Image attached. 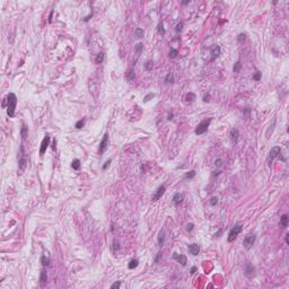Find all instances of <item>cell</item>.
<instances>
[{"label": "cell", "instance_id": "obj_16", "mask_svg": "<svg viewBox=\"0 0 289 289\" xmlns=\"http://www.w3.org/2000/svg\"><path fill=\"white\" fill-rule=\"evenodd\" d=\"M46 280H48V276H46V271H41V275H40V284L41 286H44L46 284Z\"/></svg>", "mask_w": 289, "mask_h": 289}, {"label": "cell", "instance_id": "obj_35", "mask_svg": "<svg viewBox=\"0 0 289 289\" xmlns=\"http://www.w3.org/2000/svg\"><path fill=\"white\" fill-rule=\"evenodd\" d=\"M177 53H179V51H177V50L173 49L172 51L169 52V55H168V57H169L171 59H174V58H176V57H177Z\"/></svg>", "mask_w": 289, "mask_h": 289}, {"label": "cell", "instance_id": "obj_14", "mask_svg": "<svg viewBox=\"0 0 289 289\" xmlns=\"http://www.w3.org/2000/svg\"><path fill=\"white\" fill-rule=\"evenodd\" d=\"M164 244H165V231L161 229L159 232V235H158V245L163 246Z\"/></svg>", "mask_w": 289, "mask_h": 289}, {"label": "cell", "instance_id": "obj_11", "mask_svg": "<svg viewBox=\"0 0 289 289\" xmlns=\"http://www.w3.org/2000/svg\"><path fill=\"white\" fill-rule=\"evenodd\" d=\"M173 259L176 260L177 262L180 263V264H182L183 266L186 265V262H188V260H186V256L184 255V254H176L174 253L173 254Z\"/></svg>", "mask_w": 289, "mask_h": 289}, {"label": "cell", "instance_id": "obj_4", "mask_svg": "<svg viewBox=\"0 0 289 289\" xmlns=\"http://www.w3.org/2000/svg\"><path fill=\"white\" fill-rule=\"evenodd\" d=\"M27 165V159L25 157V153H24V147L20 146V154H19V159H18V167H19V171L23 172L25 169V167Z\"/></svg>", "mask_w": 289, "mask_h": 289}, {"label": "cell", "instance_id": "obj_31", "mask_svg": "<svg viewBox=\"0 0 289 289\" xmlns=\"http://www.w3.org/2000/svg\"><path fill=\"white\" fill-rule=\"evenodd\" d=\"M153 68H154V62L153 61H148L147 63H145V69L147 71L153 70Z\"/></svg>", "mask_w": 289, "mask_h": 289}, {"label": "cell", "instance_id": "obj_23", "mask_svg": "<svg viewBox=\"0 0 289 289\" xmlns=\"http://www.w3.org/2000/svg\"><path fill=\"white\" fill-rule=\"evenodd\" d=\"M125 78L129 80V81H132V80L136 79V72L133 70H130L128 73L125 75Z\"/></svg>", "mask_w": 289, "mask_h": 289}, {"label": "cell", "instance_id": "obj_37", "mask_svg": "<svg viewBox=\"0 0 289 289\" xmlns=\"http://www.w3.org/2000/svg\"><path fill=\"white\" fill-rule=\"evenodd\" d=\"M250 114H251V108H245V110L243 111V115L245 119H248L250 117Z\"/></svg>", "mask_w": 289, "mask_h": 289}, {"label": "cell", "instance_id": "obj_9", "mask_svg": "<svg viewBox=\"0 0 289 289\" xmlns=\"http://www.w3.org/2000/svg\"><path fill=\"white\" fill-rule=\"evenodd\" d=\"M220 51H221V49H220V46H219V45H212V46H211V49H210L211 61H215L216 59L219 57Z\"/></svg>", "mask_w": 289, "mask_h": 289}, {"label": "cell", "instance_id": "obj_27", "mask_svg": "<svg viewBox=\"0 0 289 289\" xmlns=\"http://www.w3.org/2000/svg\"><path fill=\"white\" fill-rule=\"evenodd\" d=\"M104 58H105V54L103 53V52H101V53L97 54V57H96V59H95V62H96L97 64L102 63V62L104 61Z\"/></svg>", "mask_w": 289, "mask_h": 289}, {"label": "cell", "instance_id": "obj_34", "mask_svg": "<svg viewBox=\"0 0 289 289\" xmlns=\"http://www.w3.org/2000/svg\"><path fill=\"white\" fill-rule=\"evenodd\" d=\"M76 127L77 129H81V128H84V127H85V119H83V120H79L78 122L76 123Z\"/></svg>", "mask_w": 289, "mask_h": 289}, {"label": "cell", "instance_id": "obj_3", "mask_svg": "<svg viewBox=\"0 0 289 289\" xmlns=\"http://www.w3.org/2000/svg\"><path fill=\"white\" fill-rule=\"evenodd\" d=\"M210 122H211V119H207V120L201 121V122L198 124L197 128H195V135L200 136V135H202V133L206 132L208 130V128H209Z\"/></svg>", "mask_w": 289, "mask_h": 289}, {"label": "cell", "instance_id": "obj_50", "mask_svg": "<svg viewBox=\"0 0 289 289\" xmlns=\"http://www.w3.org/2000/svg\"><path fill=\"white\" fill-rule=\"evenodd\" d=\"M55 144H57V140H55V139H54V141H53V145H52V148H53L54 150H55V148H57V146H55Z\"/></svg>", "mask_w": 289, "mask_h": 289}, {"label": "cell", "instance_id": "obj_38", "mask_svg": "<svg viewBox=\"0 0 289 289\" xmlns=\"http://www.w3.org/2000/svg\"><path fill=\"white\" fill-rule=\"evenodd\" d=\"M183 29V21H180V23L176 25V28H175V32L176 33H180L181 31Z\"/></svg>", "mask_w": 289, "mask_h": 289}, {"label": "cell", "instance_id": "obj_6", "mask_svg": "<svg viewBox=\"0 0 289 289\" xmlns=\"http://www.w3.org/2000/svg\"><path fill=\"white\" fill-rule=\"evenodd\" d=\"M255 240H256V236L254 235V234H250V235H247L246 237L244 238V241H243V245H244V247L246 248V250H250V248L253 246V244L255 243Z\"/></svg>", "mask_w": 289, "mask_h": 289}, {"label": "cell", "instance_id": "obj_19", "mask_svg": "<svg viewBox=\"0 0 289 289\" xmlns=\"http://www.w3.org/2000/svg\"><path fill=\"white\" fill-rule=\"evenodd\" d=\"M80 166H81V163H80L79 159H73L72 161H71V167H72L75 171H78L80 168Z\"/></svg>", "mask_w": 289, "mask_h": 289}, {"label": "cell", "instance_id": "obj_5", "mask_svg": "<svg viewBox=\"0 0 289 289\" xmlns=\"http://www.w3.org/2000/svg\"><path fill=\"white\" fill-rule=\"evenodd\" d=\"M280 153H281V149H280L279 146H276V147H273L271 150H270L269 156H268V164H269V165L272 163V160L275 159V158H277L278 156H280Z\"/></svg>", "mask_w": 289, "mask_h": 289}, {"label": "cell", "instance_id": "obj_45", "mask_svg": "<svg viewBox=\"0 0 289 289\" xmlns=\"http://www.w3.org/2000/svg\"><path fill=\"white\" fill-rule=\"evenodd\" d=\"M112 163V159H108L107 161H105V164H104V166H103V169H106L108 166H110V164Z\"/></svg>", "mask_w": 289, "mask_h": 289}, {"label": "cell", "instance_id": "obj_26", "mask_svg": "<svg viewBox=\"0 0 289 289\" xmlns=\"http://www.w3.org/2000/svg\"><path fill=\"white\" fill-rule=\"evenodd\" d=\"M20 135H21V138H23V139H26L27 135H28V129H27V127L25 125V124H23V127H21Z\"/></svg>", "mask_w": 289, "mask_h": 289}, {"label": "cell", "instance_id": "obj_22", "mask_svg": "<svg viewBox=\"0 0 289 289\" xmlns=\"http://www.w3.org/2000/svg\"><path fill=\"white\" fill-rule=\"evenodd\" d=\"M275 125H276V119L272 121V124H270V125H269V129H268V131H266V133H265L266 139H269V138H270V133H272L273 129H275Z\"/></svg>", "mask_w": 289, "mask_h": 289}, {"label": "cell", "instance_id": "obj_12", "mask_svg": "<svg viewBox=\"0 0 289 289\" xmlns=\"http://www.w3.org/2000/svg\"><path fill=\"white\" fill-rule=\"evenodd\" d=\"M189 252L192 255H198L199 252H200V247H199L198 244H191V245H189Z\"/></svg>", "mask_w": 289, "mask_h": 289}, {"label": "cell", "instance_id": "obj_7", "mask_svg": "<svg viewBox=\"0 0 289 289\" xmlns=\"http://www.w3.org/2000/svg\"><path fill=\"white\" fill-rule=\"evenodd\" d=\"M50 145V136L49 135H45L44 139L42 140V144H41V147H40V156L43 157V155L45 154L46 149H48Z\"/></svg>", "mask_w": 289, "mask_h": 289}, {"label": "cell", "instance_id": "obj_21", "mask_svg": "<svg viewBox=\"0 0 289 289\" xmlns=\"http://www.w3.org/2000/svg\"><path fill=\"white\" fill-rule=\"evenodd\" d=\"M41 263L43 266H49L50 265V257L48 255H42L41 256Z\"/></svg>", "mask_w": 289, "mask_h": 289}, {"label": "cell", "instance_id": "obj_2", "mask_svg": "<svg viewBox=\"0 0 289 289\" xmlns=\"http://www.w3.org/2000/svg\"><path fill=\"white\" fill-rule=\"evenodd\" d=\"M242 229H243V226H242L241 224H236L234 227L229 231V233H228V242L229 243L235 241V238L237 237L238 234L242 232Z\"/></svg>", "mask_w": 289, "mask_h": 289}, {"label": "cell", "instance_id": "obj_33", "mask_svg": "<svg viewBox=\"0 0 289 289\" xmlns=\"http://www.w3.org/2000/svg\"><path fill=\"white\" fill-rule=\"evenodd\" d=\"M157 29H158V33H159L160 35H164V34H165V28H164V24H163V23H159V24H158Z\"/></svg>", "mask_w": 289, "mask_h": 289}, {"label": "cell", "instance_id": "obj_24", "mask_svg": "<svg viewBox=\"0 0 289 289\" xmlns=\"http://www.w3.org/2000/svg\"><path fill=\"white\" fill-rule=\"evenodd\" d=\"M138 264H139V261L137 260V259H133V260H131V261L129 262L128 268H129V269H136L137 266H138Z\"/></svg>", "mask_w": 289, "mask_h": 289}, {"label": "cell", "instance_id": "obj_52", "mask_svg": "<svg viewBox=\"0 0 289 289\" xmlns=\"http://www.w3.org/2000/svg\"><path fill=\"white\" fill-rule=\"evenodd\" d=\"M52 15H53V11H51V14H50V18H49V21H50V23H51V20H52Z\"/></svg>", "mask_w": 289, "mask_h": 289}, {"label": "cell", "instance_id": "obj_53", "mask_svg": "<svg viewBox=\"0 0 289 289\" xmlns=\"http://www.w3.org/2000/svg\"><path fill=\"white\" fill-rule=\"evenodd\" d=\"M173 119V114H169L168 115V120H172Z\"/></svg>", "mask_w": 289, "mask_h": 289}, {"label": "cell", "instance_id": "obj_8", "mask_svg": "<svg viewBox=\"0 0 289 289\" xmlns=\"http://www.w3.org/2000/svg\"><path fill=\"white\" fill-rule=\"evenodd\" d=\"M165 191H166V188L164 185H160L159 188L157 189L156 190V192H155L154 193V195H153V198H151V200L153 201H157V200H159V199L163 197V194L165 193Z\"/></svg>", "mask_w": 289, "mask_h": 289}, {"label": "cell", "instance_id": "obj_44", "mask_svg": "<svg viewBox=\"0 0 289 289\" xmlns=\"http://www.w3.org/2000/svg\"><path fill=\"white\" fill-rule=\"evenodd\" d=\"M210 98H211L210 94H206V95L203 96V102H206V103H208V102H210Z\"/></svg>", "mask_w": 289, "mask_h": 289}, {"label": "cell", "instance_id": "obj_42", "mask_svg": "<svg viewBox=\"0 0 289 289\" xmlns=\"http://www.w3.org/2000/svg\"><path fill=\"white\" fill-rule=\"evenodd\" d=\"M261 76H262V73H261V72H256V73L253 76V79L256 80V81H259V80L261 79Z\"/></svg>", "mask_w": 289, "mask_h": 289}, {"label": "cell", "instance_id": "obj_39", "mask_svg": "<svg viewBox=\"0 0 289 289\" xmlns=\"http://www.w3.org/2000/svg\"><path fill=\"white\" fill-rule=\"evenodd\" d=\"M217 203H218V198L217 197H213V198H211V200H210V204L211 206H217Z\"/></svg>", "mask_w": 289, "mask_h": 289}, {"label": "cell", "instance_id": "obj_36", "mask_svg": "<svg viewBox=\"0 0 289 289\" xmlns=\"http://www.w3.org/2000/svg\"><path fill=\"white\" fill-rule=\"evenodd\" d=\"M154 97H155V94H153V93H150V94L146 95L145 97H144V102H145V103H146V102H149L151 98H154Z\"/></svg>", "mask_w": 289, "mask_h": 289}, {"label": "cell", "instance_id": "obj_25", "mask_svg": "<svg viewBox=\"0 0 289 289\" xmlns=\"http://www.w3.org/2000/svg\"><path fill=\"white\" fill-rule=\"evenodd\" d=\"M135 35L138 37V39H142L145 36V31L142 28H136L135 31Z\"/></svg>", "mask_w": 289, "mask_h": 289}, {"label": "cell", "instance_id": "obj_30", "mask_svg": "<svg viewBox=\"0 0 289 289\" xmlns=\"http://www.w3.org/2000/svg\"><path fill=\"white\" fill-rule=\"evenodd\" d=\"M142 49H144V44H142V43H137L136 46H135V52L136 53H140V52L142 51Z\"/></svg>", "mask_w": 289, "mask_h": 289}, {"label": "cell", "instance_id": "obj_48", "mask_svg": "<svg viewBox=\"0 0 289 289\" xmlns=\"http://www.w3.org/2000/svg\"><path fill=\"white\" fill-rule=\"evenodd\" d=\"M119 248H120V245H119V243L115 242V243H114V250H119Z\"/></svg>", "mask_w": 289, "mask_h": 289}, {"label": "cell", "instance_id": "obj_46", "mask_svg": "<svg viewBox=\"0 0 289 289\" xmlns=\"http://www.w3.org/2000/svg\"><path fill=\"white\" fill-rule=\"evenodd\" d=\"M160 256H161V253H157V255H156V257H155L154 262H155V263H158V262H159V260H160Z\"/></svg>", "mask_w": 289, "mask_h": 289}, {"label": "cell", "instance_id": "obj_10", "mask_svg": "<svg viewBox=\"0 0 289 289\" xmlns=\"http://www.w3.org/2000/svg\"><path fill=\"white\" fill-rule=\"evenodd\" d=\"M107 145H108V135H107V133H105L104 137H103V139H102V141H101V144H99L98 153L99 154H103L105 151V149H106V147H107Z\"/></svg>", "mask_w": 289, "mask_h": 289}, {"label": "cell", "instance_id": "obj_15", "mask_svg": "<svg viewBox=\"0 0 289 289\" xmlns=\"http://www.w3.org/2000/svg\"><path fill=\"white\" fill-rule=\"evenodd\" d=\"M238 136H240V132H238V130L235 129V128H233V129L231 130V138H232V140L234 141V142H236V141L238 140Z\"/></svg>", "mask_w": 289, "mask_h": 289}, {"label": "cell", "instance_id": "obj_40", "mask_svg": "<svg viewBox=\"0 0 289 289\" xmlns=\"http://www.w3.org/2000/svg\"><path fill=\"white\" fill-rule=\"evenodd\" d=\"M221 165H223V159H221V158H218V159L215 160V166L216 167H220Z\"/></svg>", "mask_w": 289, "mask_h": 289}, {"label": "cell", "instance_id": "obj_49", "mask_svg": "<svg viewBox=\"0 0 289 289\" xmlns=\"http://www.w3.org/2000/svg\"><path fill=\"white\" fill-rule=\"evenodd\" d=\"M195 271H197V268H195V266H192V268H191V273L193 275V273H194Z\"/></svg>", "mask_w": 289, "mask_h": 289}, {"label": "cell", "instance_id": "obj_41", "mask_svg": "<svg viewBox=\"0 0 289 289\" xmlns=\"http://www.w3.org/2000/svg\"><path fill=\"white\" fill-rule=\"evenodd\" d=\"M193 228H194V225H193V224H188V226H186V232H188V233H191L192 231H193Z\"/></svg>", "mask_w": 289, "mask_h": 289}, {"label": "cell", "instance_id": "obj_43", "mask_svg": "<svg viewBox=\"0 0 289 289\" xmlns=\"http://www.w3.org/2000/svg\"><path fill=\"white\" fill-rule=\"evenodd\" d=\"M120 286H121V281H115L113 285L111 286V288H112V289H115V288H119Z\"/></svg>", "mask_w": 289, "mask_h": 289}, {"label": "cell", "instance_id": "obj_51", "mask_svg": "<svg viewBox=\"0 0 289 289\" xmlns=\"http://www.w3.org/2000/svg\"><path fill=\"white\" fill-rule=\"evenodd\" d=\"M286 243H287V244H289V234H287V235H286Z\"/></svg>", "mask_w": 289, "mask_h": 289}, {"label": "cell", "instance_id": "obj_28", "mask_svg": "<svg viewBox=\"0 0 289 289\" xmlns=\"http://www.w3.org/2000/svg\"><path fill=\"white\" fill-rule=\"evenodd\" d=\"M174 81V73L173 72H168L167 76L165 77V83L166 84H171Z\"/></svg>", "mask_w": 289, "mask_h": 289}, {"label": "cell", "instance_id": "obj_29", "mask_svg": "<svg viewBox=\"0 0 289 289\" xmlns=\"http://www.w3.org/2000/svg\"><path fill=\"white\" fill-rule=\"evenodd\" d=\"M195 176V171H190V172H188L184 175V179L185 180H191V179H193Z\"/></svg>", "mask_w": 289, "mask_h": 289}, {"label": "cell", "instance_id": "obj_20", "mask_svg": "<svg viewBox=\"0 0 289 289\" xmlns=\"http://www.w3.org/2000/svg\"><path fill=\"white\" fill-rule=\"evenodd\" d=\"M280 226L282 228H286L288 226V216L287 215H284L280 218Z\"/></svg>", "mask_w": 289, "mask_h": 289}, {"label": "cell", "instance_id": "obj_32", "mask_svg": "<svg viewBox=\"0 0 289 289\" xmlns=\"http://www.w3.org/2000/svg\"><path fill=\"white\" fill-rule=\"evenodd\" d=\"M241 68H242V63L240 61H237L235 63V66H234V68H233V70H234V72H240V70H241Z\"/></svg>", "mask_w": 289, "mask_h": 289}, {"label": "cell", "instance_id": "obj_18", "mask_svg": "<svg viewBox=\"0 0 289 289\" xmlns=\"http://www.w3.org/2000/svg\"><path fill=\"white\" fill-rule=\"evenodd\" d=\"M194 99H195L194 93H188V94L185 95V102L186 103H192V102H194Z\"/></svg>", "mask_w": 289, "mask_h": 289}, {"label": "cell", "instance_id": "obj_13", "mask_svg": "<svg viewBox=\"0 0 289 289\" xmlns=\"http://www.w3.org/2000/svg\"><path fill=\"white\" fill-rule=\"evenodd\" d=\"M254 271H255V268H254L253 264H248L245 269V275L247 276L248 278H252L254 276Z\"/></svg>", "mask_w": 289, "mask_h": 289}, {"label": "cell", "instance_id": "obj_47", "mask_svg": "<svg viewBox=\"0 0 289 289\" xmlns=\"http://www.w3.org/2000/svg\"><path fill=\"white\" fill-rule=\"evenodd\" d=\"M244 40H245V34H243V33L240 34V35H238V41H240V42H243Z\"/></svg>", "mask_w": 289, "mask_h": 289}, {"label": "cell", "instance_id": "obj_17", "mask_svg": "<svg viewBox=\"0 0 289 289\" xmlns=\"http://www.w3.org/2000/svg\"><path fill=\"white\" fill-rule=\"evenodd\" d=\"M183 194L182 193H176L175 195H174V198H173V202L175 203V204H180L183 201Z\"/></svg>", "mask_w": 289, "mask_h": 289}, {"label": "cell", "instance_id": "obj_1", "mask_svg": "<svg viewBox=\"0 0 289 289\" xmlns=\"http://www.w3.org/2000/svg\"><path fill=\"white\" fill-rule=\"evenodd\" d=\"M17 105V97L14 93H10L7 96V114L9 117H14L15 110Z\"/></svg>", "mask_w": 289, "mask_h": 289}]
</instances>
